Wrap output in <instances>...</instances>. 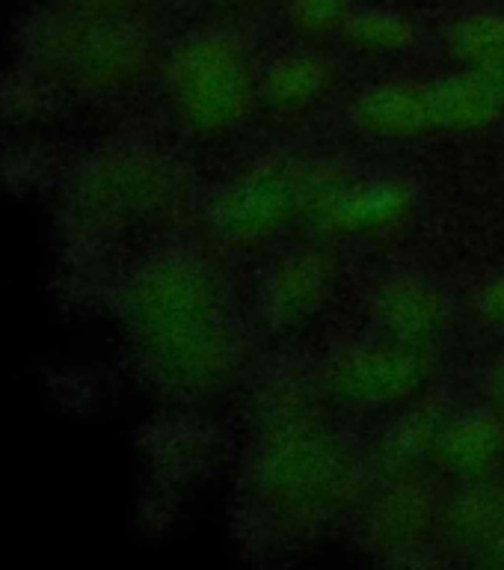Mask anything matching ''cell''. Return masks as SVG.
<instances>
[{
	"instance_id": "cell-1",
	"label": "cell",
	"mask_w": 504,
	"mask_h": 570,
	"mask_svg": "<svg viewBox=\"0 0 504 570\" xmlns=\"http://www.w3.org/2000/svg\"><path fill=\"white\" fill-rule=\"evenodd\" d=\"M128 324L142 363L176 390L208 386L235 363V330L220 288L190 258H160L134 279Z\"/></svg>"
},
{
	"instance_id": "cell-2",
	"label": "cell",
	"mask_w": 504,
	"mask_h": 570,
	"mask_svg": "<svg viewBox=\"0 0 504 570\" xmlns=\"http://www.w3.org/2000/svg\"><path fill=\"white\" fill-rule=\"evenodd\" d=\"M504 116V80L461 71L434 80H389L365 89L354 105L363 131L418 137L439 131H475Z\"/></svg>"
},
{
	"instance_id": "cell-3",
	"label": "cell",
	"mask_w": 504,
	"mask_h": 570,
	"mask_svg": "<svg viewBox=\"0 0 504 570\" xmlns=\"http://www.w3.org/2000/svg\"><path fill=\"white\" fill-rule=\"evenodd\" d=\"M258 490L283 511L342 505L359 484V463L309 416H285L258 454Z\"/></svg>"
},
{
	"instance_id": "cell-4",
	"label": "cell",
	"mask_w": 504,
	"mask_h": 570,
	"mask_svg": "<svg viewBox=\"0 0 504 570\" xmlns=\"http://www.w3.org/2000/svg\"><path fill=\"white\" fill-rule=\"evenodd\" d=\"M347 173L309 160H267L240 176L214 205V229L235 244H256L297 217H312L318 203Z\"/></svg>"
},
{
	"instance_id": "cell-5",
	"label": "cell",
	"mask_w": 504,
	"mask_h": 570,
	"mask_svg": "<svg viewBox=\"0 0 504 570\" xmlns=\"http://www.w3.org/2000/svg\"><path fill=\"white\" fill-rule=\"evenodd\" d=\"M178 116L202 131L238 125L253 101V66L240 39L220 30L187 36L167 66Z\"/></svg>"
},
{
	"instance_id": "cell-6",
	"label": "cell",
	"mask_w": 504,
	"mask_h": 570,
	"mask_svg": "<svg viewBox=\"0 0 504 570\" xmlns=\"http://www.w3.org/2000/svg\"><path fill=\"white\" fill-rule=\"evenodd\" d=\"M427 347L386 338L333 360L327 386L350 407H383L416 399V392L427 383Z\"/></svg>"
},
{
	"instance_id": "cell-7",
	"label": "cell",
	"mask_w": 504,
	"mask_h": 570,
	"mask_svg": "<svg viewBox=\"0 0 504 570\" xmlns=\"http://www.w3.org/2000/svg\"><path fill=\"white\" fill-rule=\"evenodd\" d=\"M48 60L62 78L80 87H113L137 75L142 62V39L134 27L110 12L69 21L48 45Z\"/></svg>"
},
{
	"instance_id": "cell-8",
	"label": "cell",
	"mask_w": 504,
	"mask_h": 570,
	"mask_svg": "<svg viewBox=\"0 0 504 570\" xmlns=\"http://www.w3.org/2000/svg\"><path fill=\"white\" fill-rule=\"evenodd\" d=\"M172 194L167 164L146 155H116L101 160L80 185V203L98 217H128L158 208Z\"/></svg>"
},
{
	"instance_id": "cell-9",
	"label": "cell",
	"mask_w": 504,
	"mask_h": 570,
	"mask_svg": "<svg viewBox=\"0 0 504 570\" xmlns=\"http://www.w3.org/2000/svg\"><path fill=\"white\" fill-rule=\"evenodd\" d=\"M409 212V187L392 178H359L345 176L333 185L312 220L329 235H365L383 226H392Z\"/></svg>"
},
{
	"instance_id": "cell-10",
	"label": "cell",
	"mask_w": 504,
	"mask_h": 570,
	"mask_svg": "<svg viewBox=\"0 0 504 570\" xmlns=\"http://www.w3.org/2000/svg\"><path fill=\"white\" fill-rule=\"evenodd\" d=\"M374 318L395 342L427 347L445 327V301L425 279L401 276L381 285L374 297Z\"/></svg>"
},
{
	"instance_id": "cell-11",
	"label": "cell",
	"mask_w": 504,
	"mask_h": 570,
	"mask_svg": "<svg viewBox=\"0 0 504 570\" xmlns=\"http://www.w3.org/2000/svg\"><path fill=\"white\" fill-rule=\"evenodd\" d=\"M504 452V425L490 413H463L445 422L436 458L463 479H484L496 470Z\"/></svg>"
},
{
	"instance_id": "cell-12",
	"label": "cell",
	"mask_w": 504,
	"mask_h": 570,
	"mask_svg": "<svg viewBox=\"0 0 504 570\" xmlns=\"http://www.w3.org/2000/svg\"><path fill=\"white\" fill-rule=\"evenodd\" d=\"M329 271L327 258L318 253H294L283 258L279 267L270 276V288H267V301L270 312L276 315L279 324H297V321L309 318L312 312H318L329 292Z\"/></svg>"
},
{
	"instance_id": "cell-13",
	"label": "cell",
	"mask_w": 504,
	"mask_h": 570,
	"mask_svg": "<svg viewBox=\"0 0 504 570\" xmlns=\"http://www.w3.org/2000/svg\"><path fill=\"white\" fill-rule=\"evenodd\" d=\"M336 83V66L320 53L294 51L270 62L265 78L267 98L285 110H303L318 105Z\"/></svg>"
},
{
	"instance_id": "cell-14",
	"label": "cell",
	"mask_w": 504,
	"mask_h": 570,
	"mask_svg": "<svg viewBox=\"0 0 504 570\" xmlns=\"http://www.w3.org/2000/svg\"><path fill=\"white\" fill-rule=\"evenodd\" d=\"M445 419L436 407H416L392 428V434L383 443V470L392 479H407L427 454H436L439 434H443Z\"/></svg>"
},
{
	"instance_id": "cell-15",
	"label": "cell",
	"mask_w": 504,
	"mask_h": 570,
	"mask_svg": "<svg viewBox=\"0 0 504 570\" xmlns=\"http://www.w3.org/2000/svg\"><path fill=\"white\" fill-rule=\"evenodd\" d=\"M431 523V502L422 490L407 479H398L392 490L377 502L374 511V534L377 543L398 550L409 547Z\"/></svg>"
},
{
	"instance_id": "cell-16",
	"label": "cell",
	"mask_w": 504,
	"mask_h": 570,
	"mask_svg": "<svg viewBox=\"0 0 504 570\" xmlns=\"http://www.w3.org/2000/svg\"><path fill=\"white\" fill-rule=\"evenodd\" d=\"M454 53L466 69L504 80V16L502 12H472L454 30Z\"/></svg>"
},
{
	"instance_id": "cell-17",
	"label": "cell",
	"mask_w": 504,
	"mask_h": 570,
	"mask_svg": "<svg viewBox=\"0 0 504 570\" xmlns=\"http://www.w3.org/2000/svg\"><path fill=\"white\" fill-rule=\"evenodd\" d=\"M347 42L359 45L365 51H404L416 42V27L398 12L383 9H363L345 21Z\"/></svg>"
},
{
	"instance_id": "cell-18",
	"label": "cell",
	"mask_w": 504,
	"mask_h": 570,
	"mask_svg": "<svg viewBox=\"0 0 504 570\" xmlns=\"http://www.w3.org/2000/svg\"><path fill=\"white\" fill-rule=\"evenodd\" d=\"M288 16L306 33H329L354 16V0H288Z\"/></svg>"
},
{
	"instance_id": "cell-19",
	"label": "cell",
	"mask_w": 504,
	"mask_h": 570,
	"mask_svg": "<svg viewBox=\"0 0 504 570\" xmlns=\"http://www.w3.org/2000/svg\"><path fill=\"white\" fill-rule=\"evenodd\" d=\"M475 306H478L475 312H478L481 318L487 321L490 327L504 330V274L496 276L493 283H487L484 288H481Z\"/></svg>"
},
{
	"instance_id": "cell-20",
	"label": "cell",
	"mask_w": 504,
	"mask_h": 570,
	"mask_svg": "<svg viewBox=\"0 0 504 570\" xmlns=\"http://www.w3.org/2000/svg\"><path fill=\"white\" fill-rule=\"evenodd\" d=\"M496 390H498V395L504 399V360L498 363V368H496Z\"/></svg>"
}]
</instances>
